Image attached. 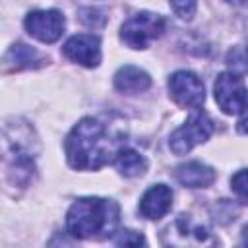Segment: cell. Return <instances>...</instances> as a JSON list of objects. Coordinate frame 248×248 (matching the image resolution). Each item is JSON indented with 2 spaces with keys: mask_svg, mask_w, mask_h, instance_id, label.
<instances>
[{
  "mask_svg": "<svg viewBox=\"0 0 248 248\" xmlns=\"http://www.w3.org/2000/svg\"><path fill=\"white\" fill-rule=\"evenodd\" d=\"M227 4H231V6H236V8H240V6H246L248 4V0H225Z\"/></svg>",
  "mask_w": 248,
  "mask_h": 248,
  "instance_id": "20",
  "label": "cell"
},
{
  "mask_svg": "<svg viewBox=\"0 0 248 248\" xmlns=\"http://www.w3.org/2000/svg\"><path fill=\"white\" fill-rule=\"evenodd\" d=\"M170 205H172V190L167 184H155L143 192L138 209L141 217L149 221H157L170 211Z\"/></svg>",
  "mask_w": 248,
  "mask_h": 248,
  "instance_id": "11",
  "label": "cell"
},
{
  "mask_svg": "<svg viewBox=\"0 0 248 248\" xmlns=\"http://www.w3.org/2000/svg\"><path fill=\"white\" fill-rule=\"evenodd\" d=\"M167 21L163 16L153 12H138L128 17L120 27V39L126 46L134 50H143L151 41L159 39L165 33Z\"/></svg>",
  "mask_w": 248,
  "mask_h": 248,
  "instance_id": "4",
  "label": "cell"
},
{
  "mask_svg": "<svg viewBox=\"0 0 248 248\" xmlns=\"http://www.w3.org/2000/svg\"><path fill=\"white\" fill-rule=\"evenodd\" d=\"M244 56H246V64H248V46H246V52H244Z\"/></svg>",
  "mask_w": 248,
  "mask_h": 248,
  "instance_id": "22",
  "label": "cell"
},
{
  "mask_svg": "<svg viewBox=\"0 0 248 248\" xmlns=\"http://www.w3.org/2000/svg\"><path fill=\"white\" fill-rule=\"evenodd\" d=\"M114 244L116 246H140V244H145V238L136 231L122 229V231H116Z\"/></svg>",
  "mask_w": 248,
  "mask_h": 248,
  "instance_id": "18",
  "label": "cell"
},
{
  "mask_svg": "<svg viewBox=\"0 0 248 248\" xmlns=\"http://www.w3.org/2000/svg\"><path fill=\"white\" fill-rule=\"evenodd\" d=\"M169 2H170L172 12H174L180 19L190 21V19L194 17V14H196V6H198L196 0H169Z\"/></svg>",
  "mask_w": 248,
  "mask_h": 248,
  "instance_id": "17",
  "label": "cell"
},
{
  "mask_svg": "<svg viewBox=\"0 0 248 248\" xmlns=\"http://www.w3.org/2000/svg\"><path fill=\"white\" fill-rule=\"evenodd\" d=\"M27 33L41 43H56L66 27V19L58 10H35L25 16L23 21Z\"/></svg>",
  "mask_w": 248,
  "mask_h": 248,
  "instance_id": "8",
  "label": "cell"
},
{
  "mask_svg": "<svg viewBox=\"0 0 248 248\" xmlns=\"http://www.w3.org/2000/svg\"><path fill=\"white\" fill-rule=\"evenodd\" d=\"M213 95L225 114H240L248 101V89L236 72H221L215 79Z\"/></svg>",
  "mask_w": 248,
  "mask_h": 248,
  "instance_id": "7",
  "label": "cell"
},
{
  "mask_svg": "<svg viewBox=\"0 0 248 248\" xmlns=\"http://www.w3.org/2000/svg\"><path fill=\"white\" fill-rule=\"evenodd\" d=\"M163 242L165 244H211V232L205 225L194 223L190 215H178L165 231H163Z\"/></svg>",
  "mask_w": 248,
  "mask_h": 248,
  "instance_id": "9",
  "label": "cell"
},
{
  "mask_svg": "<svg viewBox=\"0 0 248 248\" xmlns=\"http://www.w3.org/2000/svg\"><path fill=\"white\" fill-rule=\"evenodd\" d=\"M231 190L234 192V196L242 202L248 203V169H240L232 174L231 178Z\"/></svg>",
  "mask_w": 248,
  "mask_h": 248,
  "instance_id": "16",
  "label": "cell"
},
{
  "mask_svg": "<svg viewBox=\"0 0 248 248\" xmlns=\"http://www.w3.org/2000/svg\"><path fill=\"white\" fill-rule=\"evenodd\" d=\"M31 128L25 124H10L4 126V157L8 163V174H16L14 182L17 186H25L35 170L33 157L35 149L31 147Z\"/></svg>",
  "mask_w": 248,
  "mask_h": 248,
  "instance_id": "3",
  "label": "cell"
},
{
  "mask_svg": "<svg viewBox=\"0 0 248 248\" xmlns=\"http://www.w3.org/2000/svg\"><path fill=\"white\" fill-rule=\"evenodd\" d=\"M242 244L248 246V225H244V229H242Z\"/></svg>",
  "mask_w": 248,
  "mask_h": 248,
  "instance_id": "21",
  "label": "cell"
},
{
  "mask_svg": "<svg viewBox=\"0 0 248 248\" xmlns=\"http://www.w3.org/2000/svg\"><path fill=\"white\" fill-rule=\"evenodd\" d=\"M4 62L12 70H23V68H37L43 62H48V58H45L35 48L27 46L23 43H14L8 48V52L4 56Z\"/></svg>",
  "mask_w": 248,
  "mask_h": 248,
  "instance_id": "14",
  "label": "cell"
},
{
  "mask_svg": "<svg viewBox=\"0 0 248 248\" xmlns=\"http://www.w3.org/2000/svg\"><path fill=\"white\" fill-rule=\"evenodd\" d=\"M112 165H114L116 170H118L122 176H126V178L141 176V174H145V170H147V159H145L141 153H138V151H134V149H130V147H122Z\"/></svg>",
  "mask_w": 248,
  "mask_h": 248,
  "instance_id": "15",
  "label": "cell"
},
{
  "mask_svg": "<svg viewBox=\"0 0 248 248\" xmlns=\"http://www.w3.org/2000/svg\"><path fill=\"white\" fill-rule=\"evenodd\" d=\"M120 207L114 200L87 196L76 200L66 213V231L78 240L107 238L116 232Z\"/></svg>",
  "mask_w": 248,
  "mask_h": 248,
  "instance_id": "2",
  "label": "cell"
},
{
  "mask_svg": "<svg viewBox=\"0 0 248 248\" xmlns=\"http://www.w3.org/2000/svg\"><path fill=\"white\" fill-rule=\"evenodd\" d=\"M213 128L215 122L211 120V116L205 110H198L169 136V147L174 155H186L196 145L207 141L213 134Z\"/></svg>",
  "mask_w": 248,
  "mask_h": 248,
  "instance_id": "5",
  "label": "cell"
},
{
  "mask_svg": "<svg viewBox=\"0 0 248 248\" xmlns=\"http://www.w3.org/2000/svg\"><path fill=\"white\" fill-rule=\"evenodd\" d=\"M122 147H126V136L95 116L81 118L64 141L68 165L76 170H99L114 163Z\"/></svg>",
  "mask_w": 248,
  "mask_h": 248,
  "instance_id": "1",
  "label": "cell"
},
{
  "mask_svg": "<svg viewBox=\"0 0 248 248\" xmlns=\"http://www.w3.org/2000/svg\"><path fill=\"white\" fill-rule=\"evenodd\" d=\"M62 52L68 60L81 64L85 68H97L101 64V41L95 35H74L70 37L64 46Z\"/></svg>",
  "mask_w": 248,
  "mask_h": 248,
  "instance_id": "10",
  "label": "cell"
},
{
  "mask_svg": "<svg viewBox=\"0 0 248 248\" xmlns=\"http://www.w3.org/2000/svg\"><path fill=\"white\" fill-rule=\"evenodd\" d=\"M236 128H238L240 134H248V101H246V107L240 112V118H238V126Z\"/></svg>",
  "mask_w": 248,
  "mask_h": 248,
  "instance_id": "19",
  "label": "cell"
},
{
  "mask_svg": "<svg viewBox=\"0 0 248 248\" xmlns=\"http://www.w3.org/2000/svg\"><path fill=\"white\" fill-rule=\"evenodd\" d=\"M151 87V78L138 66H122L114 74V89L124 95H138Z\"/></svg>",
  "mask_w": 248,
  "mask_h": 248,
  "instance_id": "13",
  "label": "cell"
},
{
  "mask_svg": "<svg viewBox=\"0 0 248 248\" xmlns=\"http://www.w3.org/2000/svg\"><path fill=\"white\" fill-rule=\"evenodd\" d=\"M169 97L182 108L196 110L205 101L203 81L190 70H178L169 78Z\"/></svg>",
  "mask_w": 248,
  "mask_h": 248,
  "instance_id": "6",
  "label": "cell"
},
{
  "mask_svg": "<svg viewBox=\"0 0 248 248\" xmlns=\"http://www.w3.org/2000/svg\"><path fill=\"white\" fill-rule=\"evenodd\" d=\"M176 180L186 188H209L215 182V170L202 161H188L176 167Z\"/></svg>",
  "mask_w": 248,
  "mask_h": 248,
  "instance_id": "12",
  "label": "cell"
}]
</instances>
